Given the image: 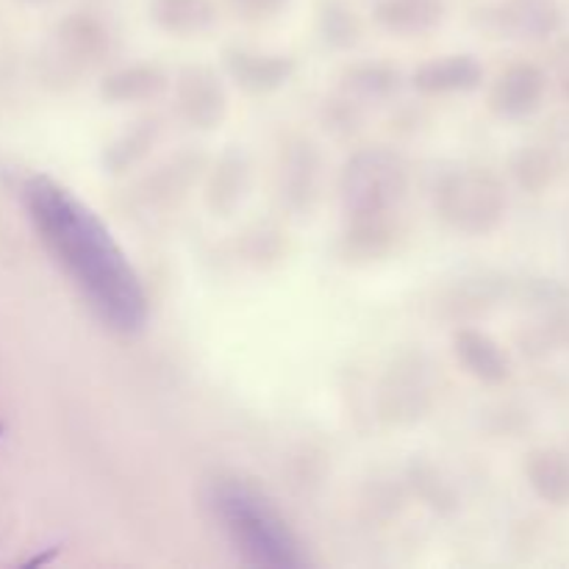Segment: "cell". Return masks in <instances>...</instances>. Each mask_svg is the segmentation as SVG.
I'll list each match as a JSON object with an SVG mask.
<instances>
[{
	"label": "cell",
	"mask_w": 569,
	"mask_h": 569,
	"mask_svg": "<svg viewBox=\"0 0 569 569\" xmlns=\"http://www.w3.org/2000/svg\"><path fill=\"white\" fill-rule=\"evenodd\" d=\"M28 220L89 309L120 333L142 331L148 295L109 228L53 178L33 176L22 189Z\"/></svg>",
	"instance_id": "6da1fadb"
},
{
	"label": "cell",
	"mask_w": 569,
	"mask_h": 569,
	"mask_svg": "<svg viewBox=\"0 0 569 569\" xmlns=\"http://www.w3.org/2000/svg\"><path fill=\"white\" fill-rule=\"evenodd\" d=\"M209 503L228 542L248 565L270 569H298L306 565L289 522L253 483L220 478L211 487Z\"/></svg>",
	"instance_id": "7a4b0ae2"
},
{
	"label": "cell",
	"mask_w": 569,
	"mask_h": 569,
	"mask_svg": "<svg viewBox=\"0 0 569 569\" xmlns=\"http://www.w3.org/2000/svg\"><path fill=\"white\" fill-rule=\"evenodd\" d=\"M509 209L506 183L483 167L453 170L439 181L437 211L450 228L470 237L492 233Z\"/></svg>",
	"instance_id": "3957f363"
},
{
	"label": "cell",
	"mask_w": 569,
	"mask_h": 569,
	"mask_svg": "<svg viewBox=\"0 0 569 569\" xmlns=\"http://www.w3.org/2000/svg\"><path fill=\"white\" fill-rule=\"evenodd\" d=\"M409 189V172L403 159L387 148L359 150L345 164L339 178V194L350 220L389 217Z\"/></svg>",
	"instance_id": "277c9868"
},
{
	"label": "cell",
	"mask_w": 569,
	"mask_h": 569,
	"mask_svg": "<svg viewBox=\"0 0 569 569\" xmlns=\"http://www.w3.org/2000/svg\"><path fill=\"white\" fill-rule=\"evenodd\" d=\"M548 94V76L533 61H515L489 87V109L503 120H522L542 109Z\"/></svg>",
	"instance_id": "5b68a950"
},
{
	"label": "cell",
	"mask_w": 569,
	"mask_h": 569,
	"mask_svg": "<svg viewBox=\"0 0 569 569\" xmlns=\"http://www.w3.org/2000/svg\"><path fill=\"white\" fill-rule=\"evenodd\" d=\"M176 106L189 126L214 128L226 117V89L209 67H187L176 81Z\"/></svg>",
	"instance_id": "8992f818"
},
{
	"label": "cell",
	"mask_w": 569,
	"mask_h": 569,
	"mask_svg": "<svg viewBox=\"0 0 569 569\" xmlns=\"http://www.w3.org/2000/svg\"><path fill=\"white\" fill-rule=\"evenodd\" d=\"M561 20L559 0H506L492 9L495 31L509 39H548Z\"/></svg>",
	"instance_id": "52a82bcc"
},
{
	"label": "cell",
	"mask_w": 569,
	"mask_h": 569,
	"mask_svg": "<svg viewBox=\"0 0 569 569\" xmlns=\"http://www.w3.org/2000/svg\"><path fill=\"white\" fill-rule=\"evenodd\" d=\"M226 70L244 92L267 94L292 78L295 61L281 53H259L250 48L226 50Z\"/></svg>",
	"instance_id": "ba28073f"
},
{
	"label": "cell",
	"mask_w": 569,
	"mask_h": 569,
	"mask_svg": "<svg viewBox=\"0 0 569 569\" xmlns=\"http://www.w3.org/2000/svg\"><path fill=\"white\" fill-rule=\"evenodd\" d=\"M415 89L428 98H442V94H461L472 92L481 87L483 67L476 56L456 53V56H439V59L426 61L417 67L415 72Z\"/></svg>",
	"instance_id": "9c48e42d"
},
{
	"label": "cell",
	"mask_w": 569,
	"mask_h": 569,
	"mask_svg": "<svg viewBox=\"0 0 569 569\" xmlns=\"http://www.w3.org/2000/svg\"><path fill=\"white\" fill-rule=\"evenodd\" d=\"M453 353L459 365L487 387H500L511 378V361L506 350L489 333L461 328L453 337Z\"/></svg>",
	"instance_id": "30bf717a"
},
{
	"label": "cell",
	"mask_w": 569,
	"mask_h": 569,
	"mask_svg": "<svg viewBox=\"0 0 569 569\" xmlns=\"http://www.w3.org/2000/svg\"><path fill=\"white\" fill-rule=\"evenodd\" d=\"M526 481L539 500L553 509H569V453L561 448H537L526 456Z\"/></svg>",
	"instance_id": "8fae6325"
},
{
	"label": "cell",
	"mask_w": 569,
	"mask_h": 569,
	"mask_svg": "<svg viewBox=\"0 0 569 569\" xmlns=\"http://www.w3.org/2000/svg\"><path fill=\"white\" fill-rule=\"evenodd\" d=\"M378 26L398 37H420L442 22V0H378L372 11Z\"/></svg>",
	"instance_id": "7c38bea8"
},
{
	"label": "cell",
	"mask_w": 569,
	"mask_h": 569,
	"mask_svg": "<svg viewBox=\"0 0 569 569\" xmlns=\"http://www.w3.org/2000/svg\"><path fill=\"white\" fill-rule=\"evenodd\" d=\"M167 89V76L156 64H131L114 70L100 83V94L109 103H142L159 98Z\"/></svg>",
	"instance_id": "4fadbf2b"
},
{
	"label": "cell",
	"mask_w": 569,
	"mask_h": 569,
	"mask_svg": "<svg viewBox=\"0 0 569 569\" xmlns=\"http://www.w3.org/2000/svg\"><path fill=\"white\" fill-rule=\"evenodd\" d=\"M150 17L172 37H194L214 22L211 0H150Z\"/></svg>",
	"instance_id": "5bb4252c"
},
{
	"label": "cell",
	"mask_w": 569,
	"mask_h": 569,
	"mask_svg": "<svg viewBox=\"0 0 569 569\" xmlns=\"http://www.w3.org/2000/svg\"><path fill=\"white\" fill-rule=\"evenodd\" d=\"M561 167L565 164H561L559 153L548 148H522L511 159V172H515L517 183L531 194L548 192L559 181Z\"/></svg>",
	"instance_id": "9a60e30c"
},
{
	"label": "cell",
	"mask_w": 569,
	"mask_h": 569,
	"mask_svg": "<svg viewBox=\"0 0 569 569\" xmlns=\"http://www.w3.org/2000/svg\"><path fill=\"white\" fill-rule=\"evenodd\" d=\"M317 28H320L322 39L333 48H350L361 33L359 17L345 0H320Z\"/></svg>",
	"instance_id": "2e32d148"
},
{
	"label": "cell",
	"mask_w": 569,
	"mask_h": 569,
	"mask_svg": "<svg viewBox=\"0 0 569 569\" xmlns=\"http://www.w3.org/2000/svg\"><path fill=\"white\" fill-rule=\"evenodd\" d=\"M345 87L365 100L392 98L400 89V72L389 64H356L345 72Z\"/></svg>",
	"instance_id": "e0dca14e"
},
{
	"label": "cell",
	"mask_w": 569,
	"mask_h": 569,
	"mask_svg": "<svg viewBox=\"0 0 569 569\" xmlns=\"http://www.w3.org/2000/svg\"><path fill=\"white\" fill-rule=\"evenodd\" d=\"M150 122H144L142 128H137V131L128 133L122 142L111 144L109 150V164L114 167V170H122V167L133 164V161L139 159V156L144 153V150L150 148V142H153V131L156 128H148Z\"/></svg>",
	"instance_id": "ac0fdd59"
},
{
	"label": "cell",
	"mask_w": 569,
	"mask_h": 569,
	"mask_svg": "<svg viewBox=\"0 0 569 569\" xmlns=\"http://www.w3.org/2000/svg\"><path fill=\"white\" fill-rule=\"evenodd\" d=\"M287 3L289 0H231L233 11L250 22L272 20V17L287 9Z\"/></svg>",
	"instance_id": "d6986e66"
},
{
	"label": "cell",
	"mask_w": 569,
	"mask_h": 569,
	"mask_svg": "<svg viewBox=\"0 0 569 569\" xmlns=\"http://www.w3.org/2000/svg\"><path fill=\"white\" fill-rule=\"evenodd\" d=\"M569 48V44H567ZM561 92H565V98L569 100V53H567V61H565V72H561Z\"/></svg>",
	"instance_id": "ffe728a7"
},
{
	"label": "cell",
	"mask_w": 569,
	"mask_h": 569,
	"mask_svg": "<svg viewBox=\"0 0 569 569\" xmlns=\"http://www.w3.org/2000/svg\"><path fill=\"white\" fill-rule=\"evenodd\" d=\"M28 3H48V0H28Z\"/></svg>",
	"instance_id": "44dd1931"
}]
</instances>
